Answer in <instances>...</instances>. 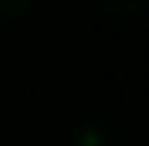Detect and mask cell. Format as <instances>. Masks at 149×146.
I'll use <instances>...</instances> for the list:
<instances>
[{
	"instance_id": "cell-1",
	"label": "cell",
	"mask_w": 149,
	"mask_h": 146,
	"mask_svg": "<svg viewBox=\"0 0 149 146\" xmlns=\"http://www.w3.org/2000/svg\"><path fill=\"white\" fill-rule=\"evenodd\" d=\"M105 13L120 16V19H133V16H143L149 10V0H95Z\"/></svg>"
},
{
	"instance_id": "cell-2",
	"label": "cell",
	"mask_w": 149,
	"mask_h": 146,
	"mask_svg": "<svg viewBox=\"0 0 149 146\" xmlns=\"http://www.w3.org/2000/svg\"><path fill=\"white\" fill-rule=\"evenodd\" d=\"M29 3H32V0H0V26L19 19V16L29 10Z\"/></svg>"
}]
</instances>
